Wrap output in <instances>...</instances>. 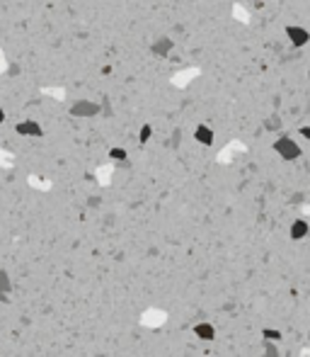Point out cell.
Wrapping results in <instances>:
<instances>
[{
	"label": "cell",
	"instance_id": "1",
	"mask_svg": "<svg viewBox=\"0 0 310 357\" xmlns=\"http://www.w3.org/2000/svg\"><path fill=\"white\" fill-rule=\"evenodd\" d=\"M271 149H274V153H276L279 158H283V161H296V158H300V153H303V149L298 146V141L291 136H279L274 141Z\"/></svg>",
	"mask_w": 310,
	"mask_h": 357
},
{
	"label": "cell",
	"instance_id": "2",
	"mask_svg": "<svg viewBox=\"0 0 310 357\" xmlns=\"http://www.w3.org/2000/svg\"><path fill=\"white\" fill-rule=\"evenodd\" d=\"M286 37L291 39V44H293L296 49H303L310 41V32L305 27H300V25H288V27H286Z\"/></svg>",
	"mask_w": 310,
	"mask_h": 357
},
{
	"label": "cell",
	"instance_id": "3",
	"mask_svg": "<svg viewBox=\"0 0 310 357\" xmlns=\"http://www.w3.org/2000/svg\"><path fill=\"white\" fill-rule=\"evenodd\" d=\"M97 112H99V107L90 100H80V102H75L70 107V114H75V117H94Z\"/></svg>",
	"mask_w": 310,
	"mask_h": 357
},
{
	"label": "cell",
	"instance_id": "4",
	"mask_svg": "<svg viewBox=\"0 0 310 357\" xmlns=\"http://www.w3.org/2000/svg\"><path fill=\"white\" fill-rule=\"evenodd\" d=\"M310 234V224L305 219H296L291 224V241H303Z\"/></svg>",
	"mask_w": 310,
	"mask_h": 357
},
{
	"label": "cell",
	"instance_id": "5",
	"mask_svg": "<svg viewBox=\"0 0 310 357\" xmlns=\"http://www.w3.org/2000/svg\"><path fill=\"white\" fill-rule=\"evenodd\" d=\"M10 292H13L10 275H8V270H0V304L10 302Z\"/></svg>",
	"mask_w": 310,
	"mask_h": 357
},
{
	"label": "cell",
	"instance_id": "6",
	"mask_svg": "<svg viewBox=\"0 0 310 357\" xmlns=\"http://www.w3.org/2000/svg\"><path fill=\"white\" fill-rule=\"evenodd\" d=\"M194 138H196L199 144H203V146H211V144H214V131H211L206 124H199V126L194 129Z\"/></svg>",
	"mask_w": 310,
	"mask_h": 357
},
{
	"label": "cell",
	"instance_id": "7",
	"mask_svg": "<svg viewBox=\"0 0 310 357\" xmlns=\"http://www.w3.org/2000/svg\"><path fill=\"white\" fill-rule=\"evenodd\" d=\"M194 335L199 338V340H214L216 338V330L211 323H196L194 326Z\"/></svg>",
	"mask_w": 310,
	"mask_h": 357
},
{
	"label": "cell",
	"instance_id": "8",
	"mask_svg": "<svg viewBox=\"0 0 310 357\" xmlns=\"http://www.w3.org/2000/svg\"><path fill=\"white\" fill-rule=\"evenodd\" d=\"M17 131L25 136H41V126L37 122H22L17 124Z\"/></svg>",
	"mask_w": 310,
	"mask_h": 357
},
{
	"label": "cell",
	"instance_id": "9",
	"mask_svg": "<svg viewBox=\"0 0 310 357\" xmlns=\"http://www.w3.org/2000/svg\"><path fill=\"white\" fill-rule=\"evenodd\" d=\"M170 49H172V41L167 39V37H162V39H158L155 44H153V51L158 56H167L170 54Z\"/></svg>",
	"mask_w": 310,
	"mask_h": 357
},
{
	"label": "cell",
	"instance_id": "10",
	"mask_svg": "<svg viewBox=\"0 0 310 357\" xmlns=\"http://www.w3.org/2000/svg\"><path fill=\"white\" fill-rule=\"evenodd\" d=\"M262 357H279V347L274 340H264L262 345Z\"/></svg>",
	"mask_w": 310,
	"mask_h": 357
},
{
	"label": "cell",
	"instance_id": "11",
	"mask_svg": "<svg viewBox=\"0 0 310 357\" xmlns=\"http://www.w3.org/2000/svg\"><path fill=\"white\" fill-rule=\"evenodd\" d=\"M262 338H264V340H274V343H279L283 335H281V330H276V328H262Z\"/></svg>",
	"mask_w": 310,
	"mask_h": 357
},
{
	"label": "cell",
	"instance_id": "12",
	"mask_svg": "<svg viewBox=\"0 0 310 357\" xmlns=\"http://www.w3.org/2000/svg\"><path fill=\"white\" fill-rule=\"evenodd\" d=\"M150 134H153L150 124H143V126H141V136H138V141H141V144H146V141L150 138Z\"/></svg>",
	"mask_w": 310,
	"mask_h": 357
},
{
	"label": "cell",
	"instance_id": "13",
	"mask_svg": "<svg viewBox=\"0 0 310 357\" xmlns=\"http://www.w3.org/2000/svg\"><path fill=\"white\" fill-rule=\"evenodd\" d=\"M109 158H114V161H126V151H124V149H112V151H109Z\"/></svg>",
	"mask_w": 310,
	"mask_h": 357
},
{
	"label": "cell",
	"instance_id": "14",
	"mask_svg": "<svg viewBox=\"0 0 310 357\" xmlns=\"http://www.w3.org/2000/svg\"><path fill=\"white\" fill-rule=\"evenodd\" d=\"M264 126H267V129H279V126H281V122H279L276 117H269V119L264 122Z\"/></svg>",
	"mask_w": 310,
	"mask_h": 357
},
{
	"label": "cell",
	"instance_id": "15",
	"mask_svg": "<svg viewBox=\"0 0 310 357\" xmlns=\"http://www.w3.org/2000/svg\"><path fill=\"white\" fill-rule=\"evenodd\" d=\"M298 134H300L303 138H310V126H300V129H298Z\"/></svg>",
	"mask_w": 310,
	"mask_h": 357
},
{
	"label": "cell",
	"instance_id": "16",
	"mask_svg": "<svg viewBox=\"0 0 310 357\" xmlns=\"http://www.w3.org/2000/svg\"><path fill=\"white\" fill-rule=\"evenodd\" d=\"M5 70V56H3V51H0V73Z\"/></svg>",
	"mask_w": 310,
	"mask_h": 357
},
{
	"label": "cell",
	"instance_id": "17",
	"mask_svg": "<svg viewBox=\"0 0 310 357\" xmlns=\"http://www.w3.org/2000/svg\"><path fill=\"white\" fill-rule=\"evenodd\" d=\"M3 119H5V112L0 110V124H3Z\"/></svg>",
	"mask_w": 310,
	"mask_h": 357
}]
</instances>
